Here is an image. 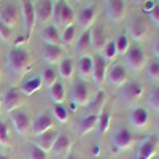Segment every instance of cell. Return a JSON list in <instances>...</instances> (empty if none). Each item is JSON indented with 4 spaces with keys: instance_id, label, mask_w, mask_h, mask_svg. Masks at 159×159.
<instances>
[{
    "instance_id": "cell-23",
    "label": "cell",
    "mask_w": 159,
    "mask_h": 159,
    "mask_svg": "<svg viewBox=\"0 0 159 159\" xmlns=\"http://www.w3.org/2000/svg\"><path fill=\"white\" fill-rule=\"evenodd\" d=\"M92 67H94V59H92L91 56H83L81 59L78 61V76L80 80H83V81H89V80L92 78Z\"/></svg>"
},
{
    "instance_id": "cell-12",
    "label": "cell",
    "mask_w": 159,
    "mask_h": 159,
    "mask_svg": "<svg viewBox=\"0 0 159 159\" xmlns=\"http://www.w3.org/2000/svg\"><path fill=\"white\" fill-rule=\"evenodd\" d=\"M22 102H24V96L19 91V88H11L2 96V108L7 113H11V111L21 108Z\"/></svg>"
},
{
    "instance_id": "cell-38",
    "label": "cell",
    "mask_w": 159,
    "mask_h": 159,
    "mask_svg": "<svg viewBox=\"0 0 159 159\" xmlns=\"http://www.w3.org/2000/svg\"><path fill=\"white\" fill-rule=\"evenodd\" d=\"M0 145L5 148L11 147V140H10V132H8V126L5 121H0Z\"/></svg>"
},
{
    "instance_id": "cell-34",
    "label": "cell",
    "mask_w": 159,
    "mask_h": 159,
    "mask_svg": "<svg viewBox=\"0 0 159 159\" xmlns=\"http://www.w3.org/2000/svg\"><path fill=\"white\" fill-rule=\"evenodd\" d=\"M76 40V25L72 24L69 27H65L62 30V35H61V43L62 45H72Z\"/></svg>"
},
{
    "instance_id": "cell-32",
    "label": "cell",
    "mask_w": 159,
    "mask_h": 159,
    "mask_svg": "<svg viewBox=\"0 0 159 159\" xmlns=\"http://www.w3.org/2000/svg\"><path fill=\"white\" fill-rule=\"evenodd\" d=\"M57 72L52 69V67H46L42 75H40V80H42V84L46 86V88H51L52 84H56L57 83Z\"/></svg>"
},
{
    "instance_id": "cell-8",
    "label": "cell",
    "mask_w": 159,
    "mask_h": 159,
    "mask_svg": "<svg viewBox=\"0 0 159 159\" xmlns=\"http://www.w3.org/2000/svg\"><path fill=\"white\" fill-rule=\"evenodd\" d=\"M0 21H2L7 27L15 29L21 22V10L16 3H3L0 5Z\"/></svg>"
},
{
    "instance_id": "cell-18",
    "label": "cell",
    "mask_w": 159,
    "mask_h": 159,
    "mask_svg": "<svg viewBox=\"0 0 159 159\" xmlns=\"http://www.w3.org/2000/svg\"><path fill=\"white\" fill-rule=\"evenodd\" d=\"M129 123L137 130L145 129L150 123V111L147 108H143V107H135L129 115Z\"/></svg>"
},
{
    "instance_id": "cell-1",
    "label": "cell",
    "mask_w": 159,
    "mask_h": 159,
    "mask_svg": "<svg viewBox=\"0 0 159 159\" xmlns=\"http://www.w3.org/2000/svg\"><path fill=\"white\" fill-rule=\"evenodd\" d=\"M7 67L15 78H22L32 67L29 51L22 46H13L7 54Z\"/></svg>"
},
{
    "instance_id": "cell-26",
    "label": "cell",
    "mask_w": 159,
    "mask_h": 159,
    "mask_svg": "<svg viewBox=\"0 0 159 159\" xmlns=\"http://www.w3.org/2000/svg\"><path fill=\"white\" fill-rule=\"evenodd\" d=\"M70 148H72V140L67 134H59L54 145H52V153L56 156H64V154H69L70 153Z\"/></svg>"
},
{
    "instance_id": "cell-47",
    "label": "cell",
    "mask_w": 159,
    "mask_h": 159,
    "mask_svg": "<svg viewBox=\"0 0 159 159\" xmlns=\"http://www.w3.org/2000/svg\"><path fill=\"white\" fill-rule=\"evenodd\" d=\"M65 159H78V157H76V154H73V153H69Z\"/></svg>"
},
{
    "instance_id": "cell-20",
    "label": "cell",
    "mask_w": 159,
    "mask_h": 159,
    "mask_svg": "<svg viewBox=\"0 0 159 159\" xmlns=\"http://www.w3.org/2000/svg\"><path fill=\"white\" fill-rule=\"evenodd\" d=\"M107 100H108V94L103 89H99L88 103V111H89L88 115H97L99 116L103 111V107L107 103Z\"/></svg>"
},
{
    "instance_id": "cell-50",
    "label": "cell",
    "mask_w": 159,
    "mask_h": 159,
    "mask_svg": "<svg viewBox=\"0 0 159 159\" xmlns=\"http://www.w3.org/2000/svg\"><path fill=\"white\" fill-rule=\"evenodd\" d=\"M153 159H159V157H153Z\"/></svg>"
},
{
    "instance_id": "cell-17",
    "label": "cell",
    "mask_w": 159,
    "mask_h": 159,
    "mask_svg": "<svg viewBox=\"0 0 159 159\" xmlns=\"http://www.w3.org/2000/svg\"><path fill=\"white\" fill-rule=\"evenodd\" d=\"M54 3L52 0H38L35 5V18L38 24H48L52 19Z\"/></svg>"
},
{
    "instance_id": "cell-6",
    "label": "cell",
    "mask_w": 159,
    "mask_h": 159,
    "mask_svg": "<svg viewBox=\"0 0 159 159\" xmlns=\"http://www.w3.org/2000/svg\"><path fill=\"white\" fill-rule=\"evenodd\" d=\"M70 97H72V103L78 105V107H86L89 100L92 99L89 84L86 81H83V80L73 81V84L70 88Z\"/></svg>"
},
{
    "instance_id": "cell-14",
    "label": "cell",
    "mask_w": 159,
    "mask_h": 159,
    "mask_svg": "<svg viewBox=\"0 0 159 159\" xmlns=\"http://www.w3.org/2000/svg\"><path fill=\"white\" fill-rule=\"evenodd\" d=\"M159 150V139L157 137H147L143 139L137 148L134 159H153Z\"/></svg>"
},
{
    "instance_id": "cell-2",
    "label": "cell",
    "mask_w": 159,
    "mask_h": 159,
    "mask_svg": "<svg viewBox=\"0 0 159 159\" xmlns=\"http://www.w3.org/2000/svg\"><path fill=\"white\" fill-rule=\"evenodd\" d=\"M150 30H151V22L145 13L134 15L127 22V35H129V38L135 40V42L145 40L147 35L150 34Z\"/></svg>"
},
{
    "instance_id": "cell-40",
    "label": "cell",
    "mask_w": 159,
    "mask_h": 159,
    "mask_svg": "<svg viewBox=\"0 0 159 159\" xmlns=\"http://www.w3.org/2000/svg\"><path fill=\"white\" fill-rule=\"evenodd\" d=\"M148 105L156 113H159V86H154L150 91V94H148Z\"/></svg>"
},
{
    "instance_id": "cell-27",
    "label": "cell",
    "mask_w": 159,
    "mask_h": 159,
    "mask_svg": "<svg viewBox=\"0 0 159 159\" xmlns=\"http://www.w3.org/2000/svg\"><path fill=\"white\" fill-rule=\"evenodd\" d=\"M91 51H92V45H91L89 30H83V34L76 40V52L83 57V56H89Z\"/></svg>"
},
{
    "instance_id": "cell-39",
    "label": "cell",
    "mask_w": 159,
    "mask_h": 159,
    "mask_svg": "<svg viewBox=\"0 0 159 159\" xmlns=\"http://www.w3.org/2000/svg\"><path fill=\"white\" fill-rule=\"evenodd\" d=\"M100 56L105 59V61H113L116 56H118V51H116V46H115V42H108L105 45V48L102 49Z\"/></svg>"
},
{
    "instance_id": "cell-44",
    "label": "cell",
    "mask_w": 159,
    "mask_h": 159,
    "mask_svg": "<svg viewBox=\"0 0 159 159\" xmlns=\"http://www.w3.org/2000/svg\"><path fill=\"white\" fill-rule=\"evenodd\" d=\"M153 52H154L156 59L159 61V32L154 35V40H153Z\"/></svg>"
},
{
    "instance_id": "cell-15",
    "label": "cell",
    "mask_w": 159,
    "mask_h": 159,
    "mask_svg": "<svg viewBox=\"0 0 159 159\" xmlns=\"http://www.w3.org/2000/svg\"><path fill=\"white\" fill-rule=\"evenodd\" d=\"M105 13L111 22H121L126 16L124 0H105Z\"/></svg>"
},
{
    "instance_id": "cell-43",
    "label": "cell",
    "mask_w": 159,
    "mask_h": 159,
    "mask_svg": "<svg viewBox=\"0 0 159 159\" xmlns=\"http://www.w3.org/2000/svg\"><path fill=\"white\" fill-rule=\"evenodd\" d=\"M0 38H2L5 43H8L10 40H11V29L7 27L2 21H0Z\"/></svg>"
},
{
    "instance_id": "cell-28",
    "label": "cell",
    "mask_w": 159,
    "mask_h": 159,
    "mask_svg": "<svg viewBox=\"0 0 159 159\" xmlns=\"http://www.w3.org/2000/svg\"><path fill=\"white\" fill-rule=\"evenodd\" d=\"M97 121H99L97 115H86L81 121H80V124H78V134L80 135L89 134L91 130H94L97 127Z\"/></svg>"
},
{
    "instance_id": "cell-24",
    "label": "cell",
    "mask_w": 159,
    "mask_h": 159,
    "mask_svg": "<svg viewBox=\"0 0 159 159\" xmlns=\"http://www.w3.org/2000/svg\"><path fill=\"white\" fill-rule=\"evenodd\" d=\"M62 56H64V51L61 49V46H54V45H45L43 52H42L43 61L49 65L59 64L62 61Z\"/></svg>"
},
{
    "instance_id": "cell-51",
    "label": "cell",
    "mask_w": 159,
    "mask_h": 159,
    "mask_svg": "<svg viewBox=\"0 0 159 159\" xmlns=\"http://www.w3.org/2000/svg\"><path fill=\"white\" fill-rule=\"evenodd\" d=\"M75 2H80V0H75Z\"/></svg>"
},
{
    "instance_id": "cell-37",
    "label": "cell",
    "mask_w": 159,
    "mask_h": 159,
    "mask_svg": "<svg viewBox=\"0 0 159 159\" xmlns=\"http://www.w3.org/2000/svg\"><path fill=\"white\" fill-rule=\"evenodd\" d=\"M147 75L150 80H153V81H157L159 83V61L157 59H153L147 64Z\"/></svg>"
},
{
    "instance_id": "cell-25",
    "label": "cell",
    "mask_w": 159,
    "mask_h": 159,
    "mask_svg": "<svg viewBox=\"0 0 159 159\" xmlns=\"http://www.w3.org/2000/svg\"><path fill=\"white\" fill-rule=\"evenodd\" d=\"M42 40L45 42V45H54V46H61V34L59 29L54 24H46L42 29Z\"/></svg>"
},
{
    "instance_id": "cell-36",
    "label": "cell",
    "mask_w": 159,
    "mask_h": 159,
    "mask_svg": "<svg viewBox=\"0 0 159 159\" xmlns=\"http://www.w3.org/2000/svg\"><path fill=\"white\" fill-rule=\"evenodd\" d=\"M69 115H70L69 110L65 108L62 103L54 105V107H52V116H54L59 123H67L69 121Z\"/></svg>"
},
{
    "instance_id": "cell-52",
    "label": "cell",
    "mask_w": 159,
    "mask_h": 159,
    "mask_svg": "<svg viewBox=\"0 0 159 159\" xmlns=\"http://www.w3.org/2000/svg\"><path fill=\"white\" fill-rule=\"evenodd\" d=\"M157 5H159V0H157Z\"/></svg>"
},
{
    "instance_id": "cell-5",
    "label": "cell",
    "mask_w": 159,
    "mask_h": 159,
    "mask_svg": "<svg viewBox=\"0 0 159 159\" xmlns=\"http://www.w3.org/2000/svg\"><path fill=\"white\" fill-rule=\"evenodd\" d=\"M19 10H21V18L24 22V29H25V38L29 40L32 37V32L37 24L35 5L32 3V0H19Z\"/></svg>"
},
{
    "instance_id": "cell-49",
    "label": "cell",
    "mask_w": 159,
    "mask_h": 159,
    "mask_svg": "<svg viewBox=\"0 0 159 159\" xmlns=\"http://www.w3.org/2000/svg\"><path fill=\"white\" fill-rule=\"evenodd\" d=\"M0 110H2V94H0Z\"/></svg>"
},
{
    "instance_id": "cell-42",
    "label": "cell",
    "mask_w": 159,
    "mask_h": 159,
    "mask_svg": "<svg viewBox=\"0 0 159 159\" xmlns=\"http://www.w3.org/2000/svg\"><path fill=\"white\" fill-rule=\"evenodd\" d=\"M29 159H48V153H45L43 150L34 147V148L29 151Z\"/></svg>"
},
{
    "instance_id": "cell-13",
    "label": "cell",
    "mask_w": 159,
    "mask_h": 159,
    "mask_svg": "<svg viewBox=\"0 0 159 159\" xmlns=\"http://www.w3.org/2000/svg\"><path fill=\"white\" fill-rule=\"evenodd\" d=\"M8 115H10V119H11V123H13V127H15V130L18 132L19 135H25L30 130L32 121H30L27 111H24L22 108H18V110L11 111Z\"/></svg>"
},
{
    "instance_id": "cell-41",
    "label": "cell",
    "mask_w": 159,
    "mask_h": 159,
    "mask_svg": "<svg viewBox=\"0 0 159 159\" xmlns=\"http://www.w3.org/2000/svg\"><path fill=\"white\" fill-rule=\"evenodd\" d=\"M147 16H148V19H150V22H151L153 25L159 27V5H157V3L153 7V10L148 13Z\"/></svg>"
},
{
    "instance_id": "cell-30",
    "label": "cell",
    "mask_w": 159,
    "mask_h": 159,
    "mask_svg": "<svg viewBox=\"0 0 159 159\" xmlns=\"http://www.w3.org/2000/svg\"><path fill=\"white\" fill-rule=\"evenodd\" d=\"M75 73V64L72 57H64L59 65H57V75H61V78L64 80H70Z\"/></svg>"
},
{
    "instance_id": "cell-54",
    "label": "cell",
    "mask_w": 159,
    "mask_h": 159,
    "mask_svg": "<svg viewBox=\"0 0 159 159\" xmlns=\"http://www.w3.org/2000/svg\"><path fill=\"white\" fill-rule=\"evenodd\" d=\"M157 139H159V135H157Z\"/></svg>"
},
{
    "instance_id": "cell-31",
    "label": "cell",
    "mask_w": 159,
    "mask_h": 159,
    "mask_svg": "<svg viewBox=\"0 0 159 159\" xmlns=\"http://www.w3.org/2000/svg\"><path fill=\"white\" fill-rule=\"evenodd\" d=\"M49 97L56 105H59V103H62L65 100V88H64V84L61 81H57L56 84H52L49 88Z\"/></svg>"
},
{
    "instance_id": "cell-45",
    "label": "cell",
    "mask_w": 159,
    "mask_h": 159,
    "mask_svg": "<svg viewBox=\"0 0 159 159\" xmlns=\"http://www.w3.org/2000/svg\"><path fill=\"white\" fill-rule=\"evenodd\" d=\"M156 3L153 2V0H148V2H145L143 5H142V8H143V13H145V15H148V13L153 10V7H154Z\"/></svg>"
},
{
    "instance_id": "cell-4",
    "label": "cell",
    "mask_w": 159,
    "mask_h": 159,
    "mask_svg": "<svg viewBox=\"0 0 159 159\" xmlns=\"http://www.w3.org/2000/svg\"><path fill=\"white\" fill-rule=\"evenodd\" d=\"M145 94V89L140 83H126L124 86L119 88V100H121L123 105H127V107H132L135 105Z\"/></svg>"
},
{
    "instance_id": "cell-48",
    "label": "cell",
    "mask_w": 159,
    "mask_h": 159,
    "mask_svg": "<svg viewBox=\"0 0 159 159\" xmlns=\"http://www.w3.org/2000/svg\"><path fill=\"white\" fill-rule=\"evenodd\" d=\"M0 159H10L8 156H5V154H0Z\"/></svg>"
},
{
    "instance_id": "cell-11",
    "label": "cell",
    "mask_w": 159,
    "mask_h": 159,
    "mask_svg": "<svg viewBox=\"0 0 159 159\" xmlns=\"http://www.w3.org/2000/svg\"><path fill=\"white\" fill-rule=\"evenodd\" d=\"M89 37H91V45H92V51L96 52H102V49L105 48L110 40H108V32L105 29L103 24H94L89 29Z\"/></svg>"
},
{
    "instance_id": "cell-46",
    "label": "cell",
    "mask_w": 159,
    "mask_h": 159,
    "mask_svg": "<svg viewBox=\"0 0 159 159\" xmlns=\"http://www.w3.org/2000/svg\"><path fill=\"white\" fill-rule=\"evenodd\" d=\"M130 2L134 3V5H140V7H142L145 2H148V0H130Z\"/></svg>"
},
{
    "instance_id": "cell-10",
    "label": "cell",
    "mask_w": 159,
    "mask_h": 159,
    "mask_svg": "<svg viewBox=\"0 0 159 159\" xmlns=\"http://www.w3.org/2000/svg\"><path fill=\"white\" fill-rule=\"evenodd\" d=\"M97 7L96 5H86L84 8H81L78 11V15L75 16V21L78 24L80 29L83 30H89L92 25L96 24V19H97Z\"/></svg>"
},
{
    "instance_id": "cell-35",
    "label": "cell",
    "mask_w": 159,
    "mask_h": 159,
    "mask_svg": "<svg viewBox=\"0 0 159 159\" xmlns=\"http://www.w3.org/2000/svg\"><path fill=\"white\" fill-rule=\"evenodd\" d=\"M110 126H111V115H110L108 111L103 110V111L99 115V121H97V127H99V130H100V134H107L108 129H110Z\"/></svg>"
},
{
    "instance_id": "cell-33",
    "label": "cell",
    "mask_w": 159,
    "mask_h": 159,
    "mask_svg": "<svg viewBox=\"0 0 159 159\" xmlns=\"http://www.w3.org/2000/svg\"><path fill=\"white\" fill-rule=\"evenodd\" d=\"M115 46H116V51H118V54H126V52L129 51L130 48V38L127 34H119L118 38L115 40Z\"/></svg>"
},
{
    "instance_id": "cell-3",
    "label": "cell",
    "mask_w": 159,
    "mask_h": 159,
    "mask_svg": "<svg viewBox=\"0 0 159 159\" xmlns=\"http://www.w3.org/2000/svg\"><path fill=\"white\" fill-rule=\"evenodd\" d=\"M52 21H54V25L57 29H65L69 25L73 24L75 21V13L72 10V7L64 2V0H57L54 5V11H52Z\"/></svg>"
},
{
    "instance_id": "cell-7",
    "label": "cell",
    "mask_w": 159,
    "mask_h": 159,
    "mask_svg": "<svg viewBox=\"0 0 159 159\" xmlns=\"http://www.w3.org/2000/svg\"><path fill=\"white\" fill-rule=\"evenodd\" d=\"M126 64H127V67H130L134 72H140L143 70L145 67H147V64H148V59H147V54H145V51L142 46L139 45H134L129 48V51L126 52Z\"/></svg>"
},
{
    "instance_id": "cell-29",
    "label": "cell",
    "mask_w": 159,
    "mask_h": 159,
    "mask_svg": "<svg viewBox=\"0 0 159 159\" xmlns=\"http://www.w3.org/2000/svg\"><path fill=\"white\" fill-rule=\"evenodd\" d=\"M42 80H40V76H34V78H29L25 80V81L19 86V91L22 92V96H32L34 92L40 91L42 89Z\"/></svg>"
},
{
    "instance_id": "cell-9",
    "label": "cell",
    "mask_w": 159,
    "mask_h": 159,
    "mask_svg": "<svg viewBox=\"0 0 159 159\" xmlns=\"http://www.w3.org/2000/svg\"><path fill=\"white\" fill-rule=\"evenodd\" d=\"M111 147L115 153L127 151L129 148L134 147V135L124 127H119L115 130V134L111 137Z\"/></svg>"
},
{
    "instance_id": "cell-19",
    "label": "cell",
    "mask_w": 159,
    "mask_h": 159,
    "mask_svg": "<svg viewBox=\"0 0 159 159\" xmlns=\"http://www.w3.org/2000/svg\"><path fill=\"white\" fill-rule=\"evenodd\" d=\"M52 118H51V115H48V113H40L34 121H32V127H30V130H32V134L37 137V135H40V134H43V132H48L49 129H52Z\"/></svg>"
},
{
    "instance_id": "cell-53",
    "label": "cell",
    "mask_w": 159,
    "mask_h": 159,
    "mask_svg": "<svg viewBox=\"0 0 159 159\" xmlns=\"http://www.w3.org/2000/svg\"><path fill=\"white\" fill-rule=\"evenodd\" d=\"M64 2H67V0H64Z\"/></svg>"
},
{
    "instance_id": "cell-22",
    "label": "cell",
    "mask_w": 159,
    "mask_h": 159,
    "mask_svg": "<svg viewBox=\"0 0 159 159\" xmlns=\"http://www.w3.org/2000/svg\"><path fill=\"white\" fill-rule=\"evenodd\" d=\"M57 135H59V134H57L54 129H49L48 132H43V134L37 135V139H35V147L40 148V150H43L45 153H49V151L52 150V145H54Z\"/></svg>"
},
{
    "instance_id": "cell-21",
    "label": "cell",
    "mask_w": 159,
    "mask_h": 159,
    "mask_svg": "<svg viewBox=\"0 0 159 159\" xmlns=\"http://www.w3.org/2000/svg\"><path fill=\"white\" fill-rule=\"evenodd\" d=\"M107 61H105L102 56L96 57L94 59V67H92V81H94L96 86H102L103 81H105V78H107Z\"/></svg>"
},
{
    "instance_id": "cell-16",
    "label": "cell",
    "mask_w": 159,
    "mask_h": 159,
    "mask_svg": "<svg viewBox=\"0 0 159 159\" xmlns=\"http://www.w3.org/2000/svg\"><path fill=\"white\" fill-rule=\"evenodd\" d=\"M105 81H108L110 84L116 86V88H121L127 83V72L124 69V65L121 64H113L111 67L107 70V78Z\"/></svg>"
}]
</instances>
